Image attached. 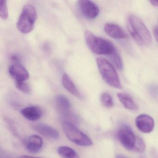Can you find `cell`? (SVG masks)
I'll use <instances>...</instances> for the list:
<instances>
[{
    "label": "cell",
    "mask_w": 158,
    "mask_h": 158,
    "mask_svg": "<svg viewBox=\"0 0 158 158\" xmlns=\"http://www.w3.org/2000/svg\"><path fill=\"white\" fill-rule=\"evenodd\" d=\"M127 27L131 36L139 46L147 47L151 44L152 38L149 31L137 16L134 15L128 16Z\"/></svg>",
    "instance_id": "1"
},
{
    "label": "cell",
    "mask_w": 158,
    "mask_h": 158,
    "mask_svg": "<svg viewBox=\"0 0 158 158\" xmlns=\"http://www.w3.org/2000/svg\"><path fill=\"white\" fill-rule=\"evenodd\" d=\"M117 136L120 143L127 149L137 152H142L145 151V142L135 134L127 125L123 124L120 126L117 131Z\"/></svg>",
    "instance_id": "2"
},
{
    "label": "cell",
    "mask_w": 158,
    "mask_h": 158,
    "mask_svg": "<svg viewBox=\"0 0 158 158\" xmlns=\"http://www.w3.org/2000/svg\"><path fill=\"white\" fill-rule=\"evenodd\" d=\"M85 39L89 50L97 55L110 56L116 50L110 41L96 35L90 31L85 32Z\"/></svg>",
    "instance_id": "3"
},
{
    "label": "cell",
    "mask_w": 158,
    "mask_h": 158,
    "mask_svg": "<svg viewBox=\"0 0 158 158\" xmlns=\"http://www.w3.org/2000/svg\"><path fill=\"white\" fill-rule=\"evenodd\" d=\"M96 62L103 80L112 87L116 89L122 88V85L119 77L112 64L108 60L102 57L97 58Z\"/></svg>",
    "instance_id": "4"
},
{
    "label": "cell",
    "mask_w": 158,
    "mask_h": 158,
    "mask_svg": "<svg viewBox=\"0 0 158 158\" xmlns=\"http://www.w3.org/2000/svg\"><path fill=\"white\" fill-rule=\"evenodd\" d=\"M37 18L36 10L33 5L24 6L16 24L17 29L23 34L30 33L34 29Z\"/></svg>",
    "instance_id": "5"
},
{
    "label": "cell",
    "mask_w": 158,
    "mask_h": 158,
    "mask_svg": "<svg viewBox=\"0 0 158 158\" xmlns=\"http://www.w3.org/2000/svg\"><path fill=\"white\" fill-rule=\"evenodd\" d=\"M62 127L68 139L75 144L83 147H89L93 144L91 139L73 123L64 121L62 123Z\"/></svg>",
    "instance_id": "6"
},
{
    "label": "cell",
    "mask_w": 158,
    "mask_h": 158,
    "mask_svg": "<svg viewBox=\"0 0 158 158\" xmlns=\"http://www.w3.org/2000/svg\"><path fill=\"white\" fill-rule=\"evenodd\" d=\"M55 104L57 111L64 119L67 120L66 122L71 120L74 123L77 122V118L72 112L71 102L65 96L63 95L56 96Z\"/></svg>",
    "instance_id": "7"
},
{
    "label": "cell",
    "mask_w": 158,
    "mask_h": 158,
    "mask_svg": "<svg viewBox=\"0 0 158 158\" xmlns=\"http://www.w3.org/2000/svg\"><path fill=\"white\" fill-rule=\"evenodd\" d=\"M77 5L80 12L87 19H95L99 14L98 7L90 1L80 0L78 2Z\"/></svg>",
    "instance_id": "8"
},
{
    "label": "cell",
    "mask_w": 158,
    "mask_h": 158,
    "mask_svg": "<svg viewBox=\"0 0 158 158\" xmlns=\"http://www.w3.org/2000/svg\"><path fill=\"white\" fill-rule=\"evenodd\" d=\"M10 75L15 82H25L29 78L27 70L20 63H14L9 67Z\"/></svg>",
    "instance_id": "9"
},
{
    "label": "cell",
    "mask_w": 158,
    "mask_h": 158,
    "mask_svg": "<svg viewBox=\"0 0 158 158\" xmlns=\"http://www.w3.org/2000/svg\"><path fill=\"white\" fill-rule=\"evenodd\" d=\"M135 124L138 129L144 133H149L154 129V121L149 115L141 114L135 119Z\"/></svg>",
    "instance_id": "10"
},
{
    "label": "cell",
    "mask_w": 158,
    "mask_h": 158,
    "mask_svg": "<svg viewBox=\"0 0 158 158\" xmlns=\"http://www.w3.org/2000/svg\"><path fill=\"white\" fill-rule=\"evenodd\" d=\"M32 129L44 136L57 140L60 138V134L56 129L46 124L38 123L33 125Z\"/></svg>",
    "instance_id": "11"
},
{
    "label": "cell",
    "mask_w": 158,
    "mask_h": 158,
    "mask_svg": "<svg viewBox=\"0 0 158 158\" xmlns=\"http://www.w3.org/2000/svg\"><path fill=\"white\" fill-rule=\"evenodd\" d=\"M105 33L113 38L124 39L127 37L126 33L119 26L114 23H107L104 26Z\"/></svg>",
    "instance_id": "12"
},
{
    "label": "cell",
    "mask_w": 158,
    "mask_h": 158,
    "mask_svg": "<svg viewBox=\"0 0 158 158\" xmlns=\"http://www.w3.org/2000/svg\"><path fill=\"white\" fill-rule=\"evenodd\" d=\"M25 145L28 151L36 153L40 151L43 147V139L37 135H32L26 139Z\"/></svg>",
    "instance_id": "13"
},
{
    "label": "cell",
    "mask_w": 158,
    "mask_h": 158,
    "mask_svg": "<svg viewBox=\"0 0 158 158\" xmlns=\"http://www.w3.org/2000/svg\"><path fill=\"white\" fill-rule=\"evenodd\" d=\"M21 114L27 120L35 121L41 118L43 114L42 110L37 106L25 107L21 111Z\"/></svg>",
    "instance_id": "14"
},
{
    "label": "cell",
    "mask_w": 158,
    "mask_h": 158,
    "mask_svg": "<svg viewBox=\"0 0 158 158\" xmlns=\"http://www.w3.org/2000/svg\"><path fill=\"white\" fill-rule=\"evenodd\" d=\"M62 83L64 87L70 93L79 99H82L83 96L81 94L71 77L67 74L64 73L62 77Z\"/></svg>",
    "instance_id": "15"
},
{
    "label": "cell",
    "mask_w": 158,
    "mask_h": 158,
    "mask_svg": "<svg viewBox=\"0 0 158 158\" xmlns=\"http://www.w3.org/2000/svg\"><path fill=\"white\" fill-rule=\"evenodd\" d=\"M117 97L126 109L129 110H136L138 109L137 106L134 102L133 99L128 94L126 93H118Z\"/></svg>",
    "instance_id": "16"
},
{
    "label": "cell",
    "mask_w": 158,
    "mask_h": 158,
    "mask_svg": "<svg viewBox=\"0 0 158 158\" xmlns=\"http://www.w3.org/2000/svg\"><path fill=\"white\" fill-rule=\"evenodd\" d=\"M58 152L63 158H79L75 150L67 146L59 147L58 149Z\"/></svg>",
    "instance_id": "17"
},
{
    "label": "cell",
    "mask_w": 158,
    "mask_h": 158,
    "mask_svg": "<svg viewBox=\"0 0 158 158\" xmlns=\"http://www.w3.org/2000/svg\"><path fill=\"white\" fill-rule=\"evenodd\" d=\"M110 59L112 62L114 64L115 67L120 70H122L123 67V61L120 54L115 50L111 55H110Z\"/></svg>",
    "instance_id": "18"
},
{
    "label": "cell",
    "mask_w": 158,
    "mask_h": 158,
    "mask_svg": "<svg viewBox=\"0 0 158 158\" xmlns=\"http://www.w3.org/2000/svg\"><path fill=\"white\" fill-rule=\"evenodd\" d=\"M101 101L102 104L107 108H111L113 106L112 98L109 93H102L101 96Z\"/></svg>",
    "instance_id": "19"
},
{
    "label": "cell",
    "mask_w": 158,
    "mask_h": 158,
    "mask_svg": "<svg viewBox=\"0 0 158 158\" xmlns=\"http://www.w3.org/2000/svg\"><path fill=\"white\" fill-rule=\"evenodd\" d=\"M0 16L3 20H7L9 17L7 2L5 0L0 1Z\"/></svg>",
    "instance_id": "20"
},
{
    "label": "cell",
    "mask_w": 158,
    "mask_h": 158,
    "mask_svg": "<svg viewBox=\"0 0 158 158\" xmlns=\"http://www.w3.org/2000/svg\"><path fill=\"white\" fill-rule=\"evenodd\" d=\"M15 86L19 90L27 94H29L31 92V89L29 85L25 82H16Z\"/></svg>",
    "instance_id": "21"
},
{
    "label": "cell",
    "mask_w": 158,
    "mask_h": 158,
    "mask_svg": "<svg viewBox=\"0 0 158 158\" xmlns=\"http://www.w3.org/2000/svg\"><path fill=\"white\" fill-rule=\"evenodd\" d=\"M5 122H6V123L7 124L8 127H9V128H10V131H12L13 134L15 136L19 137V134H18V132H17V130H16V127L15 126L14 123L9 118H5Z\"/></svg>",
    "instance_id": "22"
},
{
    "label": "cell",
    "mask_w": 158,
    "mask_h": 158,
    "mask_svg": "<svg viewBox=\"0 0 158 158\" xmlns=\"http://www.w3.org/2000/svg\"><path fill=\"white\" fill-rule=\"evenodd\" d=\"M12 60L13 61L14 63H20V59L16 55H13L12 56Z\"/></svg>",
    "instance_id": "23"
},
{
    "label": "cell",
    "mask_w": 158,
    "mask_h": 158,
    "mask_svg": "<svg viewBox=\"0 0 158 158\" xmlns=\"http://www.w3.org/2000/svg\"><path fill=\"white\" fill-rule=\"evenodd\" d=\"M153 34H154L155 39L158 42V27L154 28V30H153Z\"/></svg>",
    "instance_id": "24"
},
{
    "label": "cell",
    "mask_w": 158,
    "mask_h": 158,
    "mask_svg": "<svg viewBox=\"0 0 158 158\" xmlns=\"http://www.w3.org/2000/svg\"><path fill=\"white\" fill-rule=\"evenodd\" d=\"M150 2L151 3L152 5L153 6H155V7H158V0H153V1H150Z\"/></svg>",
    "instance_id": "25"
},
{
    "label": "cell",
    "mask_w": 158,
    "mask_h": 158,
    "mask_svg": "<svg viewBox=\"0 0 158 158\" xmlns=\"http://www.w3.org/2000/svg\"><path fill=\"white\" fill-rule=\"evenodd\" d=\"M18 158H39V157H33V156H27V155H23V156H20Z\"/></svg>",
    "instance_id": "26"
},
{
    "label": "cell",
    "mask_w": 158,
    "mask_h": 158,
    "mask_svg": "<svg viewBox=\"0 0 158 158\" xmlns=\"http://www.w3.org/2000/svg\"><path fill=\"white\" fill-rule=\"evenodd\" d=\"M116 158H128L127 157H125V156H123V155H120V154H118V155H116Z\"/></svg>",
    "instance_id": "27"
}]
</instances>
